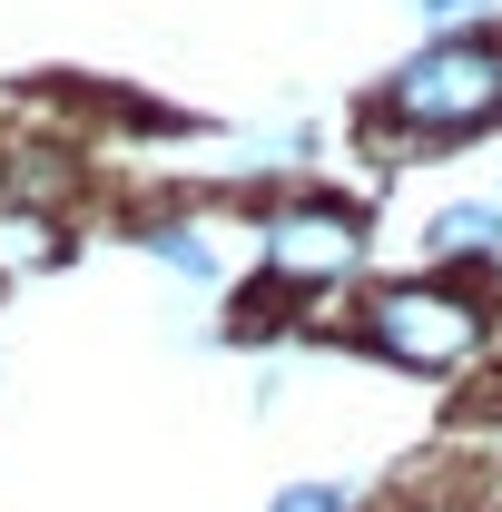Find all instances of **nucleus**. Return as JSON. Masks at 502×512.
Segmentation results:
<instances>
[{"label":"nucleus","instance_id":"nucleus-6","mask_svg":"<svg viewBox=\"0 0 502 512\" xmlns=\"http://www.w3.org/2000/svg\"><path fill=\"white\" fill-rule=\"evenodd\" d=\"M266 512H375V503H365V483H345V473H296V483H276Z\"/></svg>","mask_w":502,"mask_h":512},{"label":"nucleus","instance_id":"nucleus-5","mask_svg":"<svg viewBox=\"0 0 502 512\" xmlns=\"http://www.w3.org/2000/svg\"><path fill=\"white\" fill-rule=\"evenodd\" d=\"M424 266L434 276H493L502 266V197H443L424 217Z\"/></svg>","mask_w":502,"mask_h":512},{"label":"nucleus","instance_id":"nucleus-1","mask_svg":"<svg viewBox=\"0 0 502 512\" xmlns=\"http://www.w3.org/2000/svg\"><path fill=\"white\" fill-rule=\"evenodd\" d=\"M502 128V30H434L375 79L365 99V148L375 158H443Z\"/></svg>","mask_w":502,"mask_h":512},{"label":"nucleus","instance_id":"nucleus-9","mask_svg":"<svg viewBox=\"0 0 502 512\" xmlns=\"http://www.w3.org/2000/svg\"><path fill=\"white\" fill-rule=\"evenodd\" d=\"M493 197H502V188H493Z\"/></svg>","mask_w":502,"mask_h":512},{"label":"nucleus","instance_id":"nucleus-2","mask_svg":"<svg viewBox=\"0 0 502 512\" xmlns=\"http://www.w3.org/2000/svg\"><path fill=\"white\" fill-rule=\"evenodd\" d=\"M493 276H384L355 296V345L394 375H463L493 355Z\"/></svg>","mask_w":502,"mask_h":512},{"label":"nucleus","instance_id":"nucleus-4","mask_svg":"<svg viewBox=\"0 0 502 512\" xmlns=\"http://www.w3.org/2000/svg\"><path fill=\"white\" fill-rule=\"evenodd\" d=\"M138 247H148V266H168L178 286L207 296V286L237 276V247H247V237H237V217H217V207H168V217L138 227Z\"/></svg>","mask_w":502,"mask_h":512},{"label":"nucleus","instance_id":"nucleus-7","mask_svg":"<svg viewBox=\"0 0 502 512\" xmlns=\"http://www.w3.org/2000/svg\"><path fill=\"white\" fill-rule=\"evenodd\" d=\"M404 10L424 20V40H434V30H483V20H493V0H404Z\"/></svg>","mask_w":502,"mask_h":512},{"label":"nucleus","instance_id":"nucleus-3","mask_svg":"<svg viewBox=\"0 0 502 512\" xmlns=\"http://www.w3.org/2000/svg\"><path fill=\"white\" fill-rule=\"evenodd\" d=\"M247 247H256V286L276 306H315V296H335V286H355L375 266V217L355 197L296 188L247 227Z\"/></svg>","mask_w":502,"mask_h":512},{"label":"nucleus","instance_id":"nucleus-8","mask_svg":"<svg viewBox=\"0 0 502 512\" xmlns=\"http://www.w3.org/2000/svg\"><path fill=\"white\" fill-rule=\"evenodd\" d=\"M424 512H453V503H424Z\"/></svg>","mask_w":502,"mask_h":512}]
</instances>
